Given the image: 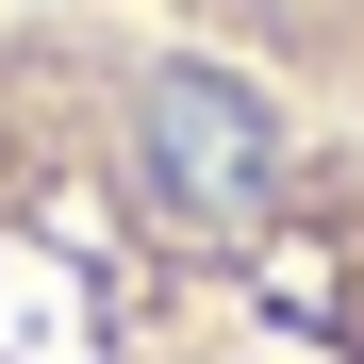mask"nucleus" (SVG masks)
<instances>
[{"label":"nucleus","instance_id":"1","mask_svg":"<svg viewBox=\"0 0 364 364\" xmlns=\"http://www.w3.org/2000/svg\"><path fill=\"white\" fill-rule=\"evenodd\" d=\"M0 364H364V182L232 50H133L83 116L0 83Z\"/></svg>","mask_w":364,"mask_h":364}]
</instances>
